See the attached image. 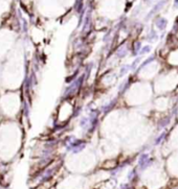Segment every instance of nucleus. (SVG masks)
<instances>
[{
	"mask_svg": "<svg viewBox=\"0 0 178 189\" xmlns=\"http://www.w3.org/2000/svg\"><path fill=\"white\" fill-rule=\"evenodd\" d=\"M175 2H176V4L178 3V0H175Z\"/></svg>",
	"mask_w": 178,
	"mask_h": 189,
	"instance_id": "nucleus-1",
	"label": "nucleus"
}]
</instances>
